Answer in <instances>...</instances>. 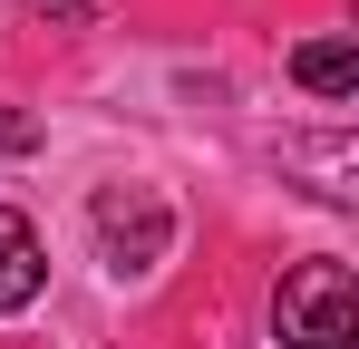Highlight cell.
Segmentation results:
<instances>
[{"instance_id": "6da1fadb", "label": "cell", "mask_w": 359, "mask_h": 349, "mask_svg": "<svg viewBox=\"0 0 359 349\" xmlns=\"http://www.w3.org/2000/svg\"><path fill=\"white\" fill-rule=\"evenodd\" d=\"M272 330L292 349H350L359 340V272L350 262H292L282 291H272Z\"/></svg>"}, {"instance_id": "7a4b0ae2", "label": "cell", "mask_w": 359, "mask_h": 349, "mask_svg": "<svg viewBox=\"0 0 359 349\" xmlns=\"http://www.w3.org/2000/svg\"><path fill=\"white\" fill-rule=\"evenodd\" d=\"M97 242H107V272H156L165 242H175L165 194H146V184H107V194H97Z\"/></svg>"}, {"instance_id": "3957f363", "label": "cell", "mask_w": 359, "mask_h": 349, "mask_svg": "<svg viewBox=\"0 0 359 349\" xmlns=\"http://www.w3.org/2000/svg\"><path fill=\"white\" fill-rule=\"evenodd\" d=\"M39 282H49L39 233H29V214H10V204H0V320H10V310H29V301H39Z\"/></svg>"}, {"instance_id": "277c9868", "label": "cell", "mask_w": 359, "mask_h": 349, "mask_svg": "<svg viewBox=\"0 0 359 349\" xmlns=\"http://www.w3.org/2000/svg\"><path fill=\"white\" fill-rule=\"evenodd\" d=\"M292 78L311 88V97L340 107V97H359V49H350V39H301V49H292Z\"/></svg>"}, {"instance_id": "5b68a950", "label": "cell", "mask_w": 359, "mask_h": 349, "mask_svg": "<svg viewBox=\"0 0 359 349\" xmlns=\"http://www.w3.org/2000/svg\"><path fill=\"white\" fill-rule=\"evenodd\" d=\"M39 20H59V29H78V20H97V0H29Z\"/></svg>"}, {"instance_id": "8992f818", "label": "cell", "mask_w": 359, "mask_h": 349, "mask_svg": "<svg viewBox=\"0 0 359 349\" xmlns=\"http://www.w3.org/2000/svg\"><path fill=\"white\" fill-rule=\"evenodd\" d=\"M29 146H39V126L29 116H0V156H29Z\"/></svg>"}]
</instances>
